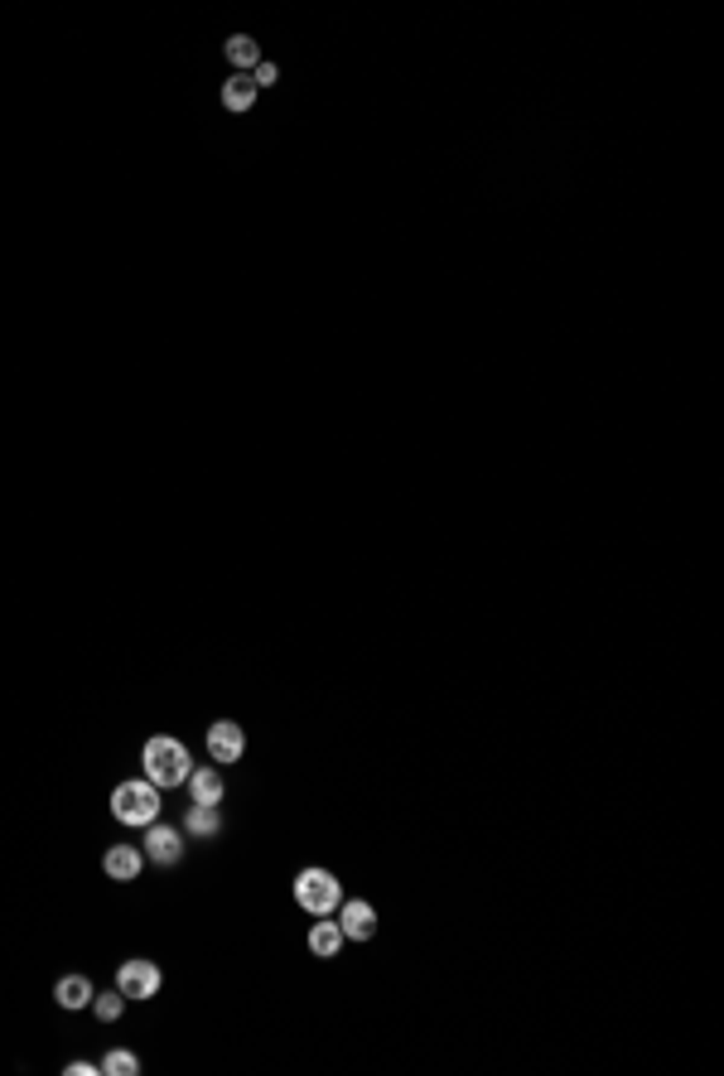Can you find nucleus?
Here are the masks:
<instances>
[{
	"instance_id": "obj_1",
	"label": "nucleus",
	"mask_w": 724,
	"mask_h": 1076,
	"mask_svg": "<svg viewBox=\"0 0 724 1076\" xmlns=\"http://www.w3.org/2000/svg\"><path fill=\"white\" fill-rule=\"evenodd\" d=\"M140 773H145V782H155L160 792L165 787H184L189 773H194V758H189V748L179 744V739L155 734L150 744L140 748Z\"/></svg>"
},
{
	"instance_id": "obj_2",
	"label": "nucleus",
	"mask_w": 724,
	"mask_h": 1076,
	"mask_svg": "<svg viewBox=\"0 0 724 1076\" xmlns=\"http://www.w3.org/2000/svg\"><path fill=\"white\" fill-rule=\"evenodd\" d=\"M160 787L155 782H145V777H131V782H116L112 792V816L121 826H136L145 830L150 821H160Z\"/></svg>"
},
{
	"instance_id": "obj_3",
	"label": "nucleus",
	"mask_w": 724,
	"mask_h": 1076,
	"mask_svg": "<svg viewBox=\"0 0 724 1076\" xmlns=\"http://www.w3.org/2000/svg\"><path fill=\"white\" fill-rule=\"evenodd\" d=\"M295 903L309 912V917H329L343 903V883L329 874V869H300L295 874Z\"/></svg>"
},
{
	"instance_id": "obj_4",
	"label": "nucleus",
	"mask_w": 724,
	"mask_h": 1076,
	"mask_svg": "<svg viewBox=\"0 0 724 1076\" xmlns=\"http://www.w3.org/2000/svg\"><path fill=\"white\" fill-rule=\"evenodd\" d=\"M140 855L150 859L155 869H174L184 859V830L165 826V821H150L145 826V840H140Z\"/></svg>"
},
{
	"instance_id": "obj_5",
	"label": "nucleus",
	"mask_w": 724,
	"mask_h": 1076,
	"mask_svg": "<svg viewBox=\"0 0 724 1076\" xmlns=\"http://www.w3.org/2000/svg\"><path fill=\"white\" fill-rule=\"evenodd\" d=\"M160 985H165V975H160V966L155 961H126V966L116 970V990L126 994V999H155L160 994Z\"/></svg>"
},
{
	"instance_id": "obj_6",
	"label": "nucleus",
	"mask_w": 724,
	"mask_h": 1076,
	"mask_svg": "<svg viewBox=\"0 0 724 1076\" xmlns=\"http://www.w3.org/2000/svg\"><path fill=\"white\" fill-rule=\"evenodd\" d=\"M208 753H213V763H218V768L237 763V758L247 753V734H242V724H237V719H213V724H208Z\"/></svg>"
},
{
	"instance_id": "obj_7",
	"label": "nucleus",
	"mask_w": 724,
	"mask_h": 1076,
	"mask_svg": "<svg viewBox=\"0 0 724 1076\" xmlns=\"http://www.w3.org/2000/svg\"><path fill=\"white\" fill-rule=\"evenodd\" d=\"M338 927L348 941H372L377 937V908L367 898H343L338 903Z\"/></svg>"
},
{
	"instance_id": "obj_8",
	"label": "nucleus",
	"mask_w": 724,
	"mask_h": 1076,
	"mask_svg": "<svg viewBox=\"0 0 724 1076\" xmlns=\"http://www.w3.org/2000/svg\"><path fill=\"white\" fill-rule=\"evenodd\" d=\"M140 869H145V855H140V845H112V850L102 855V874H107V879L131 883V879H140Z\"/></svg>"
},
{
	"instance_id": "obj_9",
	"label": "nucleus",
	"mask_w": 724,
	"mask_h": 1076,
	"mask_svg": "<svg viewBox=\"0 0 724 1076\" xmlns=\"http://www.w3.org/2000/svg\"><path fill=\"white\" fill-rule=\"evenodd\" d=\"M184 787H189V797H194L198 806H223V797H227V782L218 768H194Z\"/></svg>"
},
{
	"instance_id": "obj_10",
	"label": "nucleus",
	"mask_w": 724,
	"mask_h": 1076,
	"mask_svg": "<svg viewBox=\"0 0 724 1076\" xmlns=\"http://www.w3.org/2000/svg\"><path fill=\"white\" fill-rule=\"evenodd\" d=\"M343 927L329 922V917H314V927H309V956H319V961H334L338 951H343Z\"/></svg>"
},
{
	"instance_id": "obj_11",
	"label": "nucleus",
	"mask_w": 724,
	"mask_h": 1076,
	"mask_svg": "<svg viewBox=\"0 0 724 1076\" xmlns=\"http://www.w3.org/2000/svg\"><path fill=\"white\" fill-rule=\"evenodd\" d=\"M54 1004L58 1009H92V980L87 975H63L54 985Z\"/></svg>"
},
{
	"instance_id": "obj_12",
	"label": "nucleus",
	"mask_w": 724,
	"mask_h": 1076,
	"mask_svg": "<svg viewBox=\"0 0 724 1076\" xmlns=\"http://www.w3.org/2000/svg\"><path fill=\"white\" fill-rule=\"evenodd\" d=\"M184 835H194V840H213L218 830H223V816H218V806H189V816H184Z\"/></svg>"
},
{
	"instance_id": "obj_13",
	"label": "nucleus",
	"mask_w": 724,
	"mask_h": 1076,
	"mask_svg": "<svg viewBox=\"0 0 724 1076\" xmlns=\"http://www.w3.org/2000/svg\"><path fill=\"white\" fill-rule=\"evenodd\" d=\"M256 92H261V87L251 83V73H232V78L223 83V107L227 111H251L256 107Z\"/></svg>"
},
{
	"instance_id": "obj_14",
	"label": "nucleus",
	"mask_w": 724,
	"mask_h": 1076,
	"mask_svg": "<svg viewBox=\"0 0 724 1076\" xmlns=\"http://www.w3.org/2000/svg\"><path fill=\"white\" fill-rule=\"evenodd\" d=\"M223 54H227V63H232V73H247V68L261 63V49H256V39H251V34H232V39L223 44Z\"/></svg>"
},
{
	"instance_id": "obj_15",
	"label": "nucleus",
	"mask_w": 724,
	"mask_h": 1076,
	"mask_svg": "<svg viewBox=\"0 0 724 1076\" xmlns=\"http://www.w3.org/2000/svg\"><path fill=\"white\" fill-rule=\"evenodd\" d=\"M97 1067H102V1076H136L140 1072V1057H136V1052H126V1048H112L107 1057H102V1062H97Z\"/></svg>"
},
{
	"instance_id": "obj_16",
	"label": "nucleus",
	"mask_w": 724,
	"mask_h": 1076,
	"mask_svg": "<svg viewBox=\"0 0 724 1076\" xmlns=\"http://www.w3.org/2000/svg\"><path fill=\"white\" fill-rule=\"evenodd\" d=\"M121 1009H126V994H121V990L92 994V1014H97L102 1023H116V1019H121Z\"/></svg>"
},
{
	"instance_id": "obj_17",
	"label": "nucleus",
	"mask_w": 724,
	"mask_h": 1076,
	"mask_svg": "<svg viewBox=\"0 0 724 1076\" xmlns=\"http://www.w3.org/2000/svg\"><path fill=\"white\" fill-rule=\"evenodd\" d=\"M276 78H280V68H276V63H266V58H261V63L251 68V83H256V87H271Z\"/></svg>"
},
{
	"instance_id": "obj_18",
	"label": "nucleus",
	"mask_w": 724,
	"mask_h": 1076,
	"mask_svg": "<svg viewBox=\"0 0 724 1076\" xmlns=\"http://www.w3.org/2000/svg\"><path fill=\"white\" fill-rule=\"evenodd\" d=\"M63 1072H68V1076H97L102 1067H97V1062H68Z\"/></svg>"
}]
</instances>
